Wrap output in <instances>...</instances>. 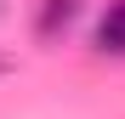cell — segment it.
I'll return each mask as SVG.
<instances>
[{"label": "cell", "instance_id": "1", "mask_svg": "<svg viewBox=\"0 0 125 119\" xmlns=\"http://www.w3.org/2000/svg\"><path fill=\"white\" fill-rule=\"evenodd\" d=\"M97 51L125 57V0H114V6L102 11V23H97Z\"/></svg>", "mask_w": 125, "mask_h": 119}, {"label": "cell", "instance_id": "2", "mask_svg": "<svg viewBox=\"0 0 125 119\" xmlns=\"http://www.w3.org/2000/svg\"><path fill=\"white\" fill-rule=\"evenodd\" d=\"M74 17H80V0H46V6H40V40H57L62 28H68L74 23Z\"/></svg>", "mask_w": 125, "mask_h": 119}, {"label": "cell", "instance_id": "3", "mask_svg": "<svg viewBox=\"0 0 125 119\" xmlns=\"http://www.w3.org/2000/svg\"><path fill=\"white\" fill-rule=\"evenodd\" d=\"M0 74H11V57H6V51H0Z\"/></svg>", "mask_w": 125, "mask_h": 119}, {"label": "cell", "instance_id": "4", "mask_svg": "<svg viewBox=\"0 0 125 119\" xmlns=\"http://www.w3.org/2000/svg\"><path fill=\"white\" fill-rule=\"evenodd\" d=\"M0 11H6V6H0Z\"/></svg>", "mask_w": 125, "mask_h": 119}]
</instances>
